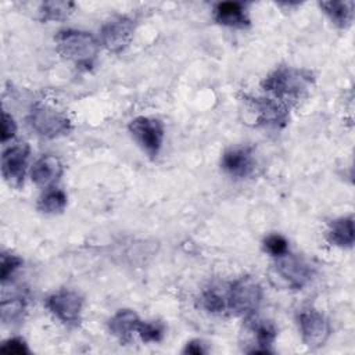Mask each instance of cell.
I'll return each mask as SVG.
<instances>
[{"instance_id": "6da1fadb", "label": "cell", "mask_w": 355, "mask_h": 355, "mask_svg": "<svg viewBox=\"0 0 355 355\" xmlns=\"http://www.w3.org/2000/svg\"><path fill=\"white\" fill-rule=\"evenodd\" d=\"M315 82L312 71L295 67H279L263 78L261 86L277 100L301 97Z\"/></svg>"}, {"instance_id": "7a4b0ae2", "label": "cell", "mask_w": 355, "mask_h": 355, "mask_svg": "<svg viewBox=\"0 0 355 355\" xmlns=\"http://www.w3.org/2000/svg\"><path fill=\"white\" fill-rule=\"evenodd\" d=\"M54 40L57 51L76 67L90 68L97 58L100 43L90 32L62 29L55 35Z\"/></svg>"}, {"instance_id": "3957f363", "label": "cell", "mask_w": 355, "mask_h": 355, "mask_svg": "<svg viewBox=\"0 0 355 355\" xmlns=\"http://www.w3.org/2000/svg\"><path fill=\"white\" fill-rule=\"evenodd\" d=\"M262 286L255 277L241 276L227 288V309L234 316L245 319L255 315L262 302Z\"/></svg>"}, {"instance_id": "277c9868", "label": "cell", "mask_w": 355, "mask_h": 355, "mask_svg": "<svg viewBox=\"0 0 355 355\" xmlns=\"http://www.w3.org/2000/svg\"><path fill=\"white\" fill-rule=\"evenodd\" d=\"M28 123L32 130L44 139H55L71 132V119L62 111L46 104H36L28 114Z\"/></svg>"}, {"instance_id": "5b68a950", "label": "cell", "mask_w": 355, "mask_h": 355, "mask_svg": "<svg viewBox=\"0 0 355 355\" xmlns=\"http://www.w3.org/2000/svg\"><path fill=\"white\" fill-rule=\"evenodd\" d=\"M128 130L143 153L153 159L157 158L165 137L164 125L158 118L136 116L129 122Z\"/></svg>"}, {"instance_id": "8992f818", "label": "cell", "mask_w": 355, "mask_h": 355, "mask_svg": "<svg viewBox=\"0 0 355 355\" xmlns=\"http://www.w3.org/2000/svg\"><path fill=\"white\" fill-rule=\"evenodd\" d=\"M273 273L284 287L301 290L312 280L313 268L302 257L287 252L277 258L273 265Z\"/></svg>"}, {"instance_id": "52a82bcc", "label": "cell", "mask_w": 355, "mask_h": 355, "mask_svg": "<svg viewBox=\"0 0 355 355\" xmlns=\"http://www.w3.org/2000/svg\"><path fill=\"white\" fill-rule=\"evenodd\" d=\"M243 101L245 108H248V111L254 115L255 123L259 126L283 128L290 119L288 108L282 100L244 94Z\"/></svg>"}, {"instance_id": "ba28073f", "label": "cell", "mask_w": 355, "mask_h": 355, "mask_svg": "<svg viewBox=\"0 0 355 355\" xmlns=\"http://www.w3.org/2000/svg\"><path fill=\"white\" fill-rule=\"evenodd\" d=\"M297 323L302 343L312 349L323 347L331 336L329 319L319 311L308 308L297 315Z\"/></svg>"}, {"instance_id": "9c48e42d", "label": "cell", "mask_w": 355, "mask_h": 355, "mask_svg": "<svg viewBox=\"0 0 355 355\" xmlns=\"http://www.w3.org/2000/svg\"><path fill=\"white\" fill-rule=\"evenodd\" d=\"M241 336H244V341L248 345V348H245L244 352L270 354V347L273 345L277 337V330L270 320L261 319L252 315L244 319Z\"/></svg>"}, {"instance_id": "30bf717a", "label": "cell", "mask_w": 355, "mask_h": 355, "mask_svg": "<svg viewBox=\"0 0 355 355\" xmlns=\"http://www.w3.org/2000/svg\"><path fill=\"white\" fill-rule=\"evenodd\" d=\"M31 147L28 143L8 146L1 154V175L6 183L12 189H21L28 169Z\"/></svg>"}, {"instance_id": "8fae6325", "label": "cell", "mask_w": 355, "mask_h": 355, "mask_svg": "<svg viewBox=\"0 0 355 355\" xmlns=\"http://www.w3.org/2000/svg\"><path fill=\"white\" fill-rule=\"evenodd\" d=\"M135 21L128 15H115L107 19L100 29V42L111 53L123 51L133 39Z\"/></svg>"}, {"instance_id": "7c38bea8", "label": "cell", "mask_w": 355, "mask_h": 355, "mask_svg": "<svg viewBox=\"0 0 355 355\" xmlns=\"http://www.w3.org/2000/svg\"><path fill=\"white\" fill-rule=\"evenodd\" d=\"M49 312L64 324H75L79 322L83 308V298L72 290H60L46 298L44 302Z\"/></svg>"}, {"instance_id": "4fadbf2b", "label": "cell", "mask_w": 355, "mask_h": 355, "mask_svg": "<svg viewBox=\"0 0 355 355\" xmlns=\"http://www.w3.org/2000/svg\"><path fill=\"white\" fill-rule=\"evenodd\" d=\"M220 168L232 178H247L255 168L254 151L248 146H233L223 151Z\"/></svg>"}, {"instance_id": "5bb4252c", "label": "cell", "mask_w": 355, "mask_h": 355, "mask_svg": "<svg viewBox=\"0 0 355 355\" xmlns=\"http://www.w3.org/2000/svg\"><path fill=\"white\" fill-rule=\"evenodd\" d=\"M64 165L55 155L46 154L37 158L31 168V179L42 187H51L62 175Z\"/></svg>"}, {"instance_id": "9a60e30c", "label": "cell", "mask_w": 355, "mask_h": 355, "mask_svg": "<svg viewBox=\"0 0 355 355\" xmlns=\"http://www.w3.org/2000/svg\"><path fill=\"white\" fill-rule=\"evenodd\" d=\"M216 24L227 28L244 29L250 26V17L241 1H220L214 8Z\"/></svg>"}, {"instance_id": "2e32d148", "label": "cell", "mask_w": 355, "mask_h": 355, "mask_svg": "<svg viewBox=\"0 0 355 355\" xmlns=\"http://www.w3.org/2000/svg\"><path fill=\"white\" fill-rule=\"evenodd\" d=\"M140 320L141 319L133 309H119L108 320V330L121 344H128L133 333H136Z\"/></svg>"}, {"instance_id": "e0dca14e", "label": "cell", "mask_w": 355, "mask_h": 355, "mask_svg": "<svg viewBox=\"0 0 355 355\" xmlns=\"http://www.w3.org/2000/svg\"><path fill=\"white\" fill-rule=\"evenodd\" d=\"M326 239L331 245H336L340 248H351L355 240L354 216L345 215V216L333 219L329 223Z\"/></svg>"}, {"instance_id": "ac0fdd59", "label": "cell", "mask_w": 355, "mask_h": 355, "mask_svg": "<svg viewBox=\"0 0 355 355\" xmlns=\"http://www.w3.org/2000/svg\"><path fill=\"white\" fill-rule=\"evenodd\" d=\"M324 14L338 28H348L354 21V1H322L319 3Z\"/></svg>"}, {"instance_id": "d6986e66", "label": "cell", "mask_w": 355, "mask_h": 355, "mask_svg": "<svg viewBox=\"0 0 355 355\" xmlns=\"http://www.w3.org/2000/svg\"><path fill=\"white\" fill-rule=\"evenodd\" d=\"M68 202V197L64 190L50 187L37 200V209L47 215H55L64 212Z\"/></svg>"}, {"instance_id": "ffe728a7", "label": "cell", "mask_w": 355, "mask_h": 355, "mask_svg": "<svg viewBox=\"0 0 355 355\" xmlns=\"http://www.w3.org/2000/svg\"><path fill=\"white\" fill-rule=\"evenodd\" d=\"M75 8V3L64 0L44 1L39 7V17L43 22L47 21H64L67 19Z\"/></svg>"}, {"instance_id": "44dd1931", "label": "cell", "mask_w": 355, "mask_h": 355, "mask_svg": "<svg viewBox=\"0 0 355 355\" xmlns=\"http://www.w3.org/2000/svg\"><path fill=\"white\" fill-rule=\"evenodd\" d=\"M26 301L22 295H12L1 301V320L8 324H17L24 320Z\"/></svg>"}, {"instance_id": "7402d4cb", "label": "cell", "mask_w": 355, "mask_h": 355, "mask_svg": "<svg viewBox=\"0 0 355 355\" xmlns=\"http://www.w3.org/2000/svg\"><path fill=\"white\" fill-rule=\"evenodd\" d=\"M200 304L209 313H223L227 309V290L220 291L219 287L212 286L201 294Z\"/></svg>"}, {"instance_id": "603a6c76", "label": "cell", "mask_w": 355, "mask_h": 355, "mask_svg": "<svg viewBox=\"0 0 355 355\" xmlns=\"http://www.w3.org/2000/svg\"><path fill=\"white\" fill-rule=\"evenodd\" d=\"M136 334L143 343H158L162 340L164 327L157 322L140 320L136 329Z\"/></svg>"}, {"instance_id": "cb8c5ba5", "label": "cell", "mask_w": 355, "mask_h": 355, "mask_svg": "<svg viewBox=\"0 0 355 355\" xmlns=\"http://www.w3.org/2000/svg\"><path fill=\"white\" fill-rule=\"evenodd\" d=\"M262 245H263V250L275 257V258H279L284 254L288 252V241L286 240L284 236L282 234H277V233H272V234H268L263 241H262Z\"/></svg>"}, {"instance_id": "d4e9b609", "label": "cell", "mask_w": 355, "mask_h": 355, "mask_svg": "<svg viewBox=\"0 0 355 355\" xmlns=\"http://www.w3.org/2000/svg\"><path fill=\"white\" fill-rule=\"evenodd\" d=\"M24 261L15 254L11 252H3L1 254V262H0V279L4 284L11 279V276L22 266Z\"/></svg>"}, {"instance_id": "484cf974", "label": "cell", "mask_w": 355, "mask_h": 355, "mask_svg": "<svg viewBox=\"0 0 355 355\" xmlns=\"http://www.w3.org/2000/svg\"><path fill=\"white\" fill-rule=\"evenodd\" d=\"M0 351H1V352H6V354H18V355L29 354L28 344L25 343V340L19 338V337H12V338L6 340V341L1 344Z\"/></svg>"}, {"instance_id": "4316f807", "label": "cell", "mask_w": 355, "mask_h": 355, "mask_svg": "<svg viewBox=\"0 0 355 355\" xmlns=\"http://www.w3.org/2000/svg\"><path fill=\"white\" fill-rule=\"evenodd\" d=\"M17 133V122L11 114L3 111L1 114V143H7Z\"/></svg>"}, {"instance_id": "83f0119b", "label": "cell", "mask_w": 355, "mask_h": 355, "mask_svg": "<svg viewBox=\"0 0 355 355\" xmlns=\"http://www.w3.org/2000/svg\"><path fill=\"white\" fill-rule=\"evenodd\" d=\"M205 352H207V348L201 340L189 341L183 349V354H193V355H202Z\"/></svg>"}]
</instances>
